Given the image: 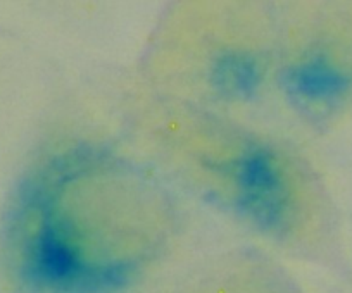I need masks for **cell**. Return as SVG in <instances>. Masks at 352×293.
Wrapping results in <instances>:
<instances>
[{"instance_id":"cell-2","label":"cell","mask_w":352,"mask_h":293,"mask_svg":"<svg viewBox=\"0 0 352 293\" xmlns=\"http://www.w3.org/2000/svg\"><path fill=\"white\" fill-rule=\"evenodd\" d=\"M212 85L230 99H249L261 85V67L245 54H226L212 67Z\"/></svg>"},{"instance_id":"cell-1","label":"cell","mask_w":352,"mask_h":293,"mask_svg":"<svg viewBox=\"0 0 352 293\" xmlns=\"http://www.w3.org/2000/svg\"><path fill=\"white\" fill-rule=\"evenodd\" d=\"M236 195L249 214L266 224L280 223L287 209L289 188L280 161L261 145H249L232 161Z\"/></svg>"}]
</instances>
